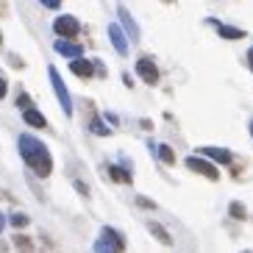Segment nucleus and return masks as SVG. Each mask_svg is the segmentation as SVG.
<instances>
[{
	"mask_svg": "<svg viewBox=\"0 0 253 253\" xmlns=\"http://www.w3.org/2000/svg\"><path fill=\"white\" fill-rule=\"evenodd\" d=\"M42 6H47V8H59L61 3H59V0H42Z\"/></svg>",
	"mask_w": 253,
	"mask_h": 253,
	"instance_id": "412c9836",
	"label": "nucleus"
},
{
	"mask_svg": "<svg viewBox=\"0 0 253 253\" xmlns=\"http://www.w3.org/2000/svg\"><path fill=\"white\" fill-rule=\"evenodd\" d=\"M186 167H189L192 172H201V175H206L209 181H217V178H220V172H217V167H214V164H209L206 159L189 156V159H186Z\"/></svg>",
	"mask_w": 253,
	"mask_h": 253,
	"instance_id": "39448f33",
	"label": "nucleus"
},
{
	"mask_svg": "<svg viewBox=\"0 0 253 253\" xmlns=\"http://www.w3.org/2000/svg\"><path fill=\"white\" fill-rule=\"evenodd\" d=\"M217 31H220V37L223 39H242L245 37V31L242 28H231V25H223V23H214Z\"/></svg>",
	"mask_w": 253,
	"mask_h": 253,
	"instance_id": "ddd939ff",
	"label": "nucleus"
},
{
	"mask_svg": "<svg viewBox=\"0 0 253 253\" xmlns=\"http://www.w3.org/2000/svg\"><path fill=\"white\" fill-rule=\"evenodd\" d=\"M248 61H251V70H253V56H251V53H248Z\"/></svg>",
	"mask_w": 253,
	"mask_h": 253,
	"instance_id": "393cba45",
	"label": "nucleus"
},
{
	"mask_svg": "<svg viewBox=\"0 0 253 253\" xmlns=\"http://www.w3.org/2000/svg\"><path fill=\"white\" fill-rule=\"evenodd\" d=\"M89 131H92V134H97V136H109V134H112V128H106L100 120H92V123H89Z\"/></svg>",
	"mask_w": 253,
	"mask_h": 253,
	"instance_id": "dca6fc26",
	"label": "nucleus"
},
{
	"mask_svg": "<svg viewBox=\"0 0 253 253\" xmlns=\"http://www.w3.org/2000/svg\"><path fill=\"white\" fill-rule=\"evenodd\" d=\"M56 53H61V56H70L73 61L84 56L81 45H75V42H64V39H56Z\"/></svg>",
	"mask_w": 253,
	"mask_h": 253,
	"instance_id": "6e6552de",
	"label": "nucleus"
},
{
	"mask_svg": "<svg viewBox=\"0 0 253 253\" xmlns=\"http://www.w3.org/2000/svg\"><path fill=\"white\" fill-rule=\"evenodd\" d=\"M126 251V239L120 237L114 228H103L100 239L95 242V253H123Z\"/></svg>",
	"mask_w": 253,
	"mask_h": 253,
	"instance_id": "f03ea898",
	"label": "nucleus"
},
{
	"mask_svg": "<svg viewBox=\"0 0 253 253\" xmlns=\"http://www.w3.org/2000/svg\"><path fill=\"white\" fill-rule=\"evenodd\" d=\"M117 14H120V23H123V28H128V34H131V39L136 42V39H139V28H136V23L131 20V14H128V11H126L123 6L117 8Z\"/></svg>",
	"mask_w": 253,
	"mask_h": 253,
	"instance_id": "9b49d317",
	"label": "nucleus"
},
{
	"mask_svg": "<svg viewBox=\"0 0 253 253\" xmlns=\"http://www.w3.org/2000/svg\"><path fill=\"white\" fill-rule=\"evenodd\" d=\"M23 120L28 123V126H34V128H45V126H47L45 114H39L37 109H28V112H23Z\"/></svg>",
	"mask_w": 253,
	"mask_h": 253,
	"instance_id": "f8f14e48",
	"label": "nucleus"
},
{
	"mask_svg": "<svg viewBox=\"0 0 253 253\" xmlns=\"http://www.w3.org/2000/svg\"><path fill=\"white\" fill-rule=\"evenodd\" d=\"M47 78H50L53 92H56V97H59V103H61V109H64V114L70 117V114H73V100H70V92H67V86H64V81H61L59 70L47 67Z\"/></svg>",
	"mask_w": 253,
	"mask_h": 253,
	"instance_id": "7ed1b4c3",
	"label": "nucleus"
},
{
	"mask_svg": "<svg viewBox=\"0 0 253 253\" xmlns=\"http://www.w3.org/2000/svg\"><path fill=\"white\" fill-rule=\"evenodd\" d=\"M109 175H112L114 181H126V184H131V172H128V170H120V167H109Z\"/></svg>",
	"mask_w": 253,
	"mask_h": 253,
	"instance_id": "2eb2a0df",
	"label": "nucleus"
},
{
	"mask_svg": "<svg viewBox=\"0 0 253 253\" xmlns=\"http://www.w3.org/2000/svg\"><path fill=\"white\" fill-rule=\"evenodd\" d=\"M231 217H237V220H245V206L242 203H231Z\"/></svg>",
	"mask_w": 253,
	"mask_h": 253,
	"instance_id": "a211bd4d",
	"label": "nucleus"
},
{
	"mask_svg": "<svg viewBox=\"0 0 253 253\" xmlns=\"http://www.w3.org/2000/svg\"><path fill=\"white\" fill-rule=\"evenodd\" d=\"M3 225H6V217L0 214V231H3Z\"/></svg>",
	"mask_w": 253,
	"mask_h": 253,
	"instance_id": "b1692460",
	"label": "nucleus"
},
{
	"mask_svg": "<svg viewBox=\"0 0 253 253\" xmlns=\"http://www.w3.org/2000/svg\"><path fill=\"white\" fill-rule=\"evenodd\" d=\"M17 148H20V156L25 159V164H28L31 170L37 172L39 178H47V175H50L53 159H50V153H47V148L37 139V136L20 134V139H17Z\"/></svg>",
	"mask_w": 253,
	"mask_h": 253,
	"instance_id": "f257e3e1",
	"label": "nucleus"
},
{
	"mask_svg": "<svg viewBox=\"0 0 253 253\" xmlns=\"http://www.w3.org/2000/svg\"><path fill=\"white\" fill-rule=\"evenodd\" d=\"M17 106H23L25 112H28V109H31V97L25 95V92H23V95H17Z\"/></svg>",
	"mask_w": 253,
	"mask_h": 253,
	"instance_id": "aec40b11",
	"label": "nucleus"
},
{
	"mask_svg": "<svg viewBox=\"0 0 253 253\" xmlns=\"http://www.w3.org/2000/svg\"><path fill=\"white\" fill-rule=\"evenodd\" d=\"M242 253H251V251H242Z\"/></svg>",
	"mask_w": 253,
	"mask_h": 253,
	"instance_id": "bb28decb",
	"label": "nucleus"
},
{
	"mask_svg": "<svg viewBox=\"0 0 253 253\" xmlns=\"http://www.w3.org/2000/svg\"><path fill=\"white\" fill-rule=\"evenodd\" d=\"M70 70H73L75 75H81V78H92V73H95L92 61H86V59H75V61H70Z\"/></svg>",
	"mask_w": 253,
	"mask_h": 253,
	"instance_id": "9d476101",
	"label": "nucleus"
},
{
	"mask_svg": "<svg viewBox=\"0 0 253 253\" xmlns=\"http://www.w3.org/2000/svg\"><path fill=\"white\" fill-rule=\"evenodd\" d=\"M11 225H17V228H20V225H28V217L25 214H11Z\"/></svg>",
	"mask_w": 253,
	"mask_h": 253,
	"instance_id": "6ab92c4d",
	"label": "nucleus"
},
{
	"mask_svg": "<svg viewBox=\"0 0 253 253\" xmlns=\"http://www.w3.org/2000/svg\"><path fill=\"white\" fill-rule=\"evenodd\" d=\"M251 56H253V47H251Z\"/></svg>",
	"mask_w": 253,
	"mask_h": 253,
	"instance_id": "cd10ccee",
	"label": "nucleus"
},
{
	"mask_svg": "<svg viewBox=\"0 0 253 253\" xmlns=\"http://www.w3.org/2000/svg\"><path fill=\"white\" fill-rule=\"evenodd\" d=\"M6 95V78H0V97Z\"/></svg>",
	"mask_w": 253,
	"mask_h": 253,
	"instance_id": "5701e85b",
	"label": "nucleus"
},
{
	"mask_svg": "<svg viewBox=\"0 0 253 253\" xmlns=\"http://www.w3.org/2000/svg\"><path fill=\"white\" fill-rule=\"evenodd\" d=\"M156 153H159V159H162V162H167V164H172V162H175V156H172V150L167 148V145H159V148H156Z\"/></svg>",
	"mask_w": 253,
	"mask_h": 253,
	"instance_id": "f3484780",
	"label": "nucleus"
},
{
	"mask_svg": "<svg viewBox=\"0 0 253 253\" xmlns=\"http://www.w3.org/2000/svg\"><path fill=\"white\" fill-rule=\"evenodd\" d=\"M201 153H203V156H209V159H214V162H220V164H231V162H234L231 150H225V148H201Z\"/></svg>",
	"mask_w": 253,
	"mask_h": 253,
	"instance_id": "1a4fd4ad",
	"label": "nucleus"
},
{
	"mask_svg": "<svg viewBox=\"0 0 253 253\" xmlns=\"http://www.w3.org/2000/svg\"><path fill=\"white\" fill-rule=\"evenodd\" d=\"M251 134H253V123H251Z\"/></svg>",
	"mask_w": 253,
	"mask_h": 253,
	"instance_id": "a878e982",
	"label": "nucleus"
},
{
	"mask_svg": "<svg viewBox=\"0 0 253 253\" xmlns=\"http://www.w3.org/2000/svg\"><path fill=\"white\" fill-rule=\"evenodd\" d=\"M136 75H139L142 81H148V84H156L159 81V70H156V64L150 59H139L136 61Z\"/></svg>",
	"mask_w": 253,
	"mask_h": 253,
	"instance_id": "423d86ee",
	"label": "nucleus"
},
{
	"mask_svg": "<svg viewBox=\"0 0 253 253\" xmlns=\"http://www.w3.org/2000/svg\"><path fill=\"white\" fill-rule=\"evenodd\" d=\"M136 203H139V206H148V209H153V201H148V198H136Z\"/></svg>",
	"mask_w": 253,
	"mask_h": 253,
	"instance_id": "4be33fe9",
	"label": "nucleus"
},
{
	"mask_svg": "<svg viewBox=\"0 0 253 253\" xmlns=\"http://www.w3.org/2000/svg\"><path fill=\"white\" fill-rule=\"evenodd\" d=\"M53 28H56V34H59V37L64 39V42H67L70 37H75V34L81 31V23H78L75 17H70V14H61V17H56Z\"/></svg>",
	"mask_w": 253,
	"mask_h": 253,
	"instance_id": "20e7f679",
	"label": "nucleus"
},
{
	"mask_svg": "<svg viewBox=\"0 0 253 253\" xmlns=\"http://www.w3.org/2000/svg\"><path fill=\"white\" fill-rule=\"evenodd\" d=\"M109 39H112L114 50H117L120 56H126L128 53V39H126V34H123L120 25H109Z\"/></svg>",
	"mask_w": 253,
	"mask_h": 253,
	"instance_id": "0eeeda50",
	"label": "nucleus"
},
{
	"mask_svg": "<svg viewBox=\"0 0 253 253\" xmlns=\"http://www.w3.org/2000/svg\"><path fill=\"white\" fill-rule=\"evenodd\" d=\"M148 228H150V234H153V237H156L159 242H162V245H170V242H172L170 234L164 231V225H159V223H148Z\"/></svg>",
	"mask_w": 253,
	"mask_h": 253,
	"instance_id": "4468645a",
	"label": "nucleus"
}]
</instances>
